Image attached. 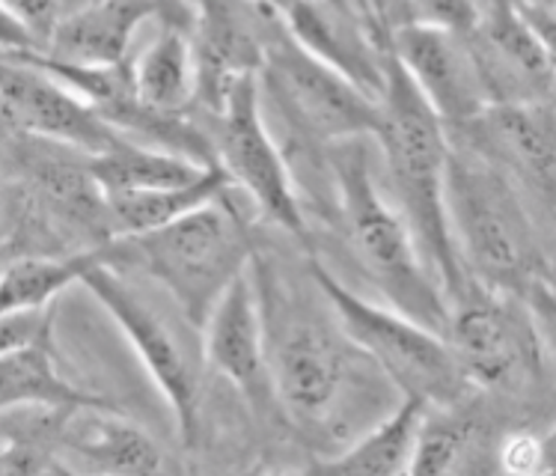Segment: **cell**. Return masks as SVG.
Listing matches in <instances>:
<instances>
[{"label": "cell", "instance_id": "1", "mask_svg": "<svg viewBox=\"0 0 556 476\" xmlns=\"http://www.w3.org/2000/svg\"><path fill=\"white\" fill-rule=\"evenodd\" d=\"M446 217L470 284L551 313L554 277L547 233L523 197L473 152L450 140Z\"/></svg>", "mask_w": 556, "mask_h": 476}, {"label": "cell", "instance_id": "2", "mask_svg": "<svg viewBox=\"0 0 556 476\" xmlns=\"http://www.w3.org/2000/svg\"><path fill=\"white\" fill-rule=\"evenodd\" d=\"M378 104H381V128L375 140L384 152L393 203L405 217L422 262L429 265L450 304L470 284L455 253L450 217H446L450 131L393 60L390 48H387L384 87Z\"/></svg>", "mask_w": 556, "mask_h": 476}, {"label": "cell", "instance_id": "3", "mask_svg": "<svg viewBox=\"0 0 556 476\" xmlns=\"http://www.w3.org/2000/svg\"><path fill=\"white\" fill-rule=\"evenodd\" d=\"M325 164L333 179L349 248L369 284L378 286L387 304L396 306L399 313L443 334L450 304L422 262L402 212L378 188L364 140H342L328 147Z\"/></svg>", "mask_w": 556, "mask_h": 476}, {"label": "cell", "instance_id": "4", "mask_svg": "<svg viewBox=\"0 0 556 476\" xmlns=\"http://www.w3.org/2000/svg\"><path fill=\"white\" fill-rule=\"evenodd\" d=\"M224 200L200 205L159 229L114 238L102 248V260L128 262L147 274L179 304L185 322L200 330L217 298L253 265L248 229Z\"/></svg>", "mask_w": 556, "mask_h": 476}, {"label": "cell", "instance_id": "5", "mask_svg": "<svg viewBox=\"0 0 556 476\" xmlns=\"http://www.w3.org/2000/svg\"><path fill=\"white\" fill-rule=\"evenodd\" d=\"M309 274L337 318L342 340L366 354L402 397H420L432 409H458L465 402L470 385L443 334L399 313L396 306L364 298L316 256H309Z\"/></svg>", "mask_w": 556, "mask_h": 476}, {"label": "cell", "instance_id": "6", "mask_svg": "<svg viewBox=\"0 0 556 476\" xmlns=\"http://www.w3.org/2000/svg\"><path fill=\"white\" fill-rule=\"evenodd\" d=\"M256 80L271 92L277 114L309 143L328 149L342 140H375L381 128L378 99L304 51L274 12L265 18V54Z\"/></svg>", "mask_w": 556, "mask_h": 476}, {"label": "cell", "instance_id": "7", "mask_svg": "<svg viewBox=\"0 0 556 476\" xmlns=\"http://www.w3.org/2000/svg\"><path fill=\"white\" fill-rule=\"evenodd\" d=\"M443 340L470 390L509 393L535 381L545 366L533 310L485 286L467 284L450 301Z\"/></svg>", "mask_w": 556, "mask_h": 476}, {"label": "cell", "instance_id": "8", "mask_svg": "<svg viewBox=\"0 0 556 476\" xmlns=\"http://www.w3.org/2000/svg\"><path fill=\"white\" fill-rule=\"evenodd\" d=\"M215 164L227 173L232 191L248 193L268 224L295 236L309 250V229L289 161L265 123L256 75L241 78L217 111Z\"/></svg>", "mask_w": 556, "mask_h": 476}, {"label": "cell", "instance_id": "9", "mask_svg": "<svg viewBox=\"0 0 556 476\" xmlns=\"http://www.w3.org/2000/svg\"><path fill=\"white\" fill-rule=\"evenodd\" d=\"M78 284L99 301L104 313L116 322V328L123 330L125 340L131 342L137 361L143 363V369L167 402L179 438L191 447L200 438L203 381H200V369L182 340L173 334L161 313H155L131 286L125 284L119 268L102 260V250H99V260L90 262L87 272L80 274Z\"/></svg>", "mask_w": 556, "mask_h": 476}, {"label": "cell", "instance_id": "10", "mask_svg": "<svg viewBox=\"0 0 556 476\" xmlns=\"http://www.w3.org/2000/svg\"><path fill=\"white\" fill-rule=\"evenodd\" d=\"M450 140L473 152L521 193L533 215L554 212V102H491L473 120L450 128Z\"/></svg>", "mask_w": 556, "mask_h": 476}, {"label": "cell", "instance_id": "11", "mask_svg": "<svg viewBox=\"0 0 556 476\" xmlns=\"http://www.w3.org/2000/svg\"><path fill=\"white\" fill-rule=\"evenodd\" d=\"M0 125L80 155H99L123 140L92 104L22 54L0 58Z\"/></svg>", "mask_w": 556, "mask_h": 476}, {"label": "cell", "instance_id": "12", "mask_svg": "<svg viewBox=\"0 0 556 476\" xmlns=\"http://www.w3.org/2000/svg\"><path fill=\"white\" fill-rule=\"evenodd\" d=\"M265 318L268 375L274 405L292 419H321L345 378V358L337 337L304 316Z\"/></svg>", "mask_w": 556, "mask_h": 476}, {"label": "cell", "instance_id": "13", "mask_svg": "<svg viewBox=\"0 0 556 476\" xmlns=\"http://www.w3.org/2000/svg\"><path fill=\"white\" fill-rule=\"evenodd\" d=\"M465 39L491 102H539L554 96L551 39L523 18L515 0H485L477 30Z\"/></svg>", "mask_w": 556, "mask_h": 476}, {"label": "cell", "instance_id": "14", "mask_svg": "<svg viewBox=\"0 0 556 476\" xmlns=\"http://www.w3.org/2000/svg\"><path fill=\"white\" fill-rule=\"evenodd\" d=\"M387 48L426 104L441 116L446 131L465 125L491 104L465 36L420 24H396Z\"/></svg>", "mask_w": 556, "mask_h": 476}, {"label": "cell", "instance_id": "15", "mask_svg": "<svg viewBox=\"0 0 556 476\" xmlns=\"http://www.w3.org/2000/svg\"><path fill=\"white\" fill-rule=\"evenodd\" d=\"M191 12V46L197 66V96L208 114H217L229 90L248 75H260L265 54V18H253L248 0H188Z\"/></svg>", "mask_w": 556, "mask_h": 476}, {"label": "cell", "instance_id": "16", "mask_svg": "<svg viewBox=\"0 0 556 476\" xmlns=\"http://www.w3.org/2000/svg\"><path fill=\"white\" fill-rule=\"evenodd\" d=\"M200 330H203V354L208 366L224 375L253 409H271L274 393L271 375H268L265 318H262L253 268L229 284Z\"/></svg>", "mask_w": 556, "mask_h": 476}, {"label": "cell", "instance_id": "17", "mask_svg": "<svg viewBox=\"0 0 556 476\" xmlns=\"http://www.w3.org/2000/svg\"><path fill=\"white\" fill-rule=\"evenodd\" d=\"M277 18L313 58L337 68L372 99L381 96L387 48L375 39L372 24H366L352 0H295Z\"/></svg>", "mask_w": 556, "mask_h": 476}, {"label": "cell", "instance_id": "18", "mask_svg": "<svg viewBox=\"0 0 556 476\" xmlns=\"http://www.w3.org/2000/svg\"><path fill=\"white\" fill-rule=\"evenodd\" d=\"M164 12V0H87L60 15L39 54L72 66H125L140 27Z\"/></svg>", "mask_w": 556, "mask_h": 476}, {"label": "cell", "instance_id": "19", "mask_svg": "<svg viewBox=\"0 0 556 476\" xmlns=\"http://www.w3.org/2000/svg\"><path fill=\"white\" fill-rule=\"evenodd\" d=\"M72 417V414H68ZM80 426L63 423L58 453L75 455L80 465L104 474H155L164 471L161 447L116 409H80Z\"/></svg>", "mask_w": 556, "mask_h": 476}, {"label": "cell", "instance_id": "20", "mask_svg": "<svg viewBox=\"0 0 556 476\" xmlns=\"http://www.w3.org/2000/svg\"><path fill=\"white\" fill-rule=\"evenodd\" d=\"M159 34L152 36L137 58L128 60V75L140 104L161 114H185L197 96V66L188 24L176 22L167 10L159 18Z\"/></svg>", "mask_w": 556, "mask_h": 476}, {"label": "cell", "instance_id": "21", "mask_svg": "<svg viewBox=\"0 0 556 476\" xmlns=\"http://www.w3.org/2000/svg\"><path fill=\"white\" fill-rule=\"evenodd\" d=\"M24 409L80 411L114 409V405L104 397L72 385L58 369L54 342H51V346H27L0 358V414Z\"/></svg>", "mask_w": 556, "mask_h": 476}, {"label": "cell", "instance_id": "22", "mask_svg": "<svg viewBox=\"0 0 556 476\" xmlns=\"http://www.w3.org/2000/svg\"><path fill=\"white\" fill-rule=\"evenodd\" d=\"M429 409L432 405L426 399L402 397L396 409L390 411L384 419H378L372 429L364 431L345 450L330 453L328 459H316L313 471L357 476L410 474L417 431H420V423Z\"/></svg>", "mask_w": 556, "mask_h": 476}, {"label": "cell", "instance_id": "23", "mask_svg": "<svg viewBox=\"0 0 556 476\" xmlns=\"http://www.w3.org/2000/svg\"><path fill=\"white\" fill-rule=\"evenodd\" d=\"M87 167L104 197H123V193L179 188L200 179L212 164H197L167 149L147 147L123 137L119 143L99 155H87Z\"/></svg>", "mask_w": 556, "mask_h": 476}, {"label": "cell", "instance_id": "24", "mask_svg": "<svg viewBox=\"0 0 556 476\" xmlns=\"http://www.w3.org/2000/svg\"><path fill=\"white\" fill-rule=\"evenodd\" d=\"M232 191L227 173L217 164H212L200 179L179 185V188H159V191H140V193H123V197H104L108 203V224H111V236H137L147 229H159L170 224L176 217L188 215L200 205L224 200ZM111 238V241H114Z\"/></svg>", "mask_w": 556, "mask_h": 476}, {"label": "cell", "instance_id": "25", "mask_svg": "<svg viewBox=\"0 0 556 476\" xmlns=\"http://www.w3.org/2000/svg\"><path fill=\"white\" fill-rule=\"evenodd\" d=\"M477 438V423L455 414L453 409H429L417 431L410 474H453L462 471V462L470 455Z\"/></svg>", "mask_w": 556, "mask_h": 476}, {"label": "cell", "instance_id": "26", "mask_svg": "<svg viewBox=\"0 0 556 476\" xmlns=\"http://www.w3.org/2000/svg\"><path fill=\"white\" fill-rule=\"evenodd\" d=\"M405 22L434 27L455 36H470L482 18V0H402Z\"/></svg>", "mask_w": 556, "mask_h": 476}, {"label": "cell", "instance_id": "27", "mask_svg": "<svg viewBox=\"0 0 556 476\" xmlns=\"http://www.w3.org/2000/svg\"><path fill=\"white\" fill-rule=\"evenodd\" d=\"M500 467L509 474H545L551 471V438L535 435V431H521L511 435L500 447Z\"/></svg>", "mask_w": 556, "mask_h": 476}, {"label": "cell", "instance_id": "28", "mask_svg": "<svg viewBox=\"0 0 556 476\" xmlns=\"http://www.w3.org/2000/svg\"><path fill=\"white\" fill-rule=\"evenodd\" d=\"M0 10L10 12L12 18L34 36L36 48H42L66 7L63 0H0Z\"/></svg>", "mask_w": 556, "mask_h": 476}, {"label": "cell", "instance_id": "29", "mask_svg": "<svg viewBox=\"0 0 556 476\" xmlns=\"http://www.w3.org/2000/svg\"><path fill=\"white\" fill-rule=\"evenodd\" d=\"M12 221H15V191H12V176L3 159V140H0V262H7L10 248Z\"/></svg>", "mask_w": 556, "mask_h": 476}, {"label": "cell", "instance_id": "30", "mask_svg": "<svg viewBox=\"0 0 556 476\" xmlns=\"http://www.w3.org/2000/svg\"><path fill=\"white\" fill-rule=\"evenodd\" d=\"M24 51H39L34 36L27 34L10 12L0 10V58H12V54H24Z\"/></svg>", "mask_w": 556, "mask_h": 476}, {"label": "cell", "instance_id": "31", "mask_svg": "<svg viewBox=\"0 0 556 476\" xmlns=\"http://www.w3.org/2000/svg\"><path fill=\"white\" fill-rule=\"evenodd\" d=\"M248 3H253V7H260L265 12H274V15H283L295 0H248Z\"/></svg>", "mask_w": 556, "mask_h": 476}]
</instances>
